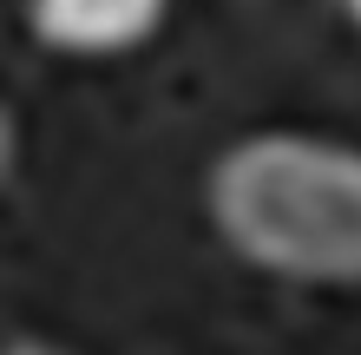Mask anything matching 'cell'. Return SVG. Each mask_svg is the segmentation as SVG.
<instances>
[{
    "label": "cell",
    "mask_w": 361,
    "mask_h": 355,
    "mask_svg": "<svg viewBox=\"0 0 361 355\" xmlns=\"http://www.w3.org/2000/svg\"><path fill=\"white\" fill-rule=\"evenodd\" d=\"M210 224L269 277L361 283V152L315 132L237 138L210 172Z\"/></svg>",
    "instance_id": "obj_1"
},
{
    "label": "cell",
    "mask_w": 361,
    "mask_h": 355,
    "mask_svg": "<svg viewBox=\"0 0 361 355\" xmlns=\"http://www.w3.org/2000/svg\"><path fill=\"white\" fill-rule=\"evenodd\" d=\"M171 0H27L33 40L47 53L73 59H105V53H132L164 27Z\"/></svg>",
    "instance_id": "obj_2"
},
{
    "label": "cell",
    "mask_w": 361,
    "mask_h": 355,
    "mask_svg": "<svg viewBox=\"0 0 361 355\" xmlns=\"http://www.w3.org/2000/svg\"><path fill=\"white\" fill-rule=\"evenodd\" d=\"M7 355H66V349H53V342H33V336H20Z\"/></svg>",
    "instance_id": "obj_3"
},
{
    "label": "cell",
    "mask_w": 361,
    "mask_h": 355,
    "mask_svg": "<svg viewBox=\"0 0 361 355\" xmlns=\"http://www.w3.org/2000/svg\"><path fill=\"white\" fill-rule=\"evenodd\" d=\"M348 13H355V20H361V0H348Z\"/></svg>",
    "instance_id": "obj_4"
}]
</instances>
